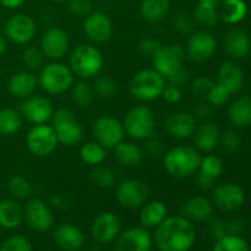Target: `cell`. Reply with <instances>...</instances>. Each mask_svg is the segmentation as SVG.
Listing matches in <instances>:
<instances>
[{
    "mask_svg": "<svg viewBox=\"0 0 251 251\" xmlns=\"http://www.w3.org/2000/svg\"><path fill=\"white\" fill-rule=\"evenodd\" d=\"M0 251H33L29 240L24 235H12L0 247Z\"/></svg>",
    "mask_w": 251,
    "mask_h": 251,
    "instance_id": "bcb514c9",
    "label": "cell"
},
{
    "mask_svg": "<svg viewBox=\"0 0 251 251\" xmlns=\"http://www.w3.org/2000/svg\"><path fill=\"white\" fill-rule=\"evenodd\" d=\"M114 157L122 167L132 168V167H137L142 162L144 151L135 142L123 140L114 149Z\"/></svg>",
    "mask_w": 251,
    "mask_h": 251,
    "instance_id": "1f68e13d",
    "label": "cell"
},
{
    "mask_svg": "<svg viewBox=\"0 0 251 251\" xmlns=\"http://www.w3.org/2000/svg\"><path fill=\"white\" fill-rule=\"evenodd\" d=\"M20 113L22 118L33 125L47 124L53 117L54 108L50 100L44 96L32 95L31 97L22 100Z\"/></svg>",
    "mask_w": 251,
    "mask_h": 251,
    "instance_id": "d6986e66",
    "label": "cell"
},
{
    "mask_svg": "<svg viewBox=\"0 0 251 251\" xmlns=\"http://www.w3.org/2000/svg\"><path fill=\"white\" fill-rule=\"evenodd\" d=\"M38 71V86L48 95H63L70 91L75 82V75L71 69L60 61L44 64Z\"/></svg>",
    "mask_w": 251,
    "mask_h": 251,
    "instance_id": "277c9868",
    "label": "cell"
},
{
    "mask_svg": "<svg viewBox=\"0 0 251 251\" xmlns=\"http://www.w3.org/2000/svg\"><path fill=\"white\" fill-rule=\"evenodd\" d=\"M78 153L81 161L90 167L100 166L107 158V150L97 141H88L83 144Z\"/></svg>",
    "mask_w": 251,
    "mask_h": 251,
    "instance_id": "74e56055",
    "label": "cell"
},
{
    "mask_svg": "<svg viewBox=\"0 0 251 251\" xmlns=\"http://www.w3.org/2000/svg\"><path fill=\"white\" fill-rule=\"evenodd\" d=\"M95 141L102 145L105 150H114L125 137L123 123L112 115H102L97 118L92 125Z\"/></svg>",
    "mask_w": 251,
    "mask_h": 251,
    "instance_id": "8fae6325",
    "label": "cell"
},
{
    "mask_svg": "<svg viewBox=\"0 0 251 251\" xmlns=\"http://www.w3.org/2000/svg\"><path fill=\"white\" fill-rule=\"evenodd\" d=\"M24 118L19 110L14 108H1L0 109V135L12 136L21 130Z\"/></svg>",
    "mask_w": 251,
    "mask_h": 251,
    "instance_id": "d590c367",
    "label": "cell"
},
{
    "mask_svg": "<svg viewBox=\"0 0 251 251\" xmlns=\"http://www.w3.org/2000/svg\"><path fill=\"white\" fill-rule=\"evenodd\" d=\"M216 82L222 85L230 95H237L242 91L244 85V74L240 66H238L234 61L227 60L221 64Z\"/></svg>",
    "mask_w": 251,
    "mask_h": 251,
    "instance_id": "83f0119b",
    "label": "cell"
},
{
    "mask_svg": "<svg viewBox=\"0 0 251 251\" xmlns=\"http://www.w3.org/2000/svg\"><path fill=\"white\" fill-rule=\"evenodd\" d=\"M83 33L95 44H104L113 37L114 27L105 12L92 11L83 20Z\"/></svg>",
    "mask_w": 251,
    "mask_h": 251,
    "instance_id": "ac0fdd59",
    "label": "cell"
},
{
    "mask_svg": "<svg viewBox=\"0 0 251 251\" xmlns=\"http://www.w3.org/2000/svg\"><path fill=\"white\" fill-rule=\"evenodd\" d=\"M125 135L136 141H145L156 130V115L147 105H135L127 110L123 119Z\"/></svg>",
    "mask_w": 251,
    "mask_h": 251,
    "instance_id": "8992f818",
    "label": "cell"
},
{
    "mask_svg": "<svg viewBox=\"0 0 251 251\" xmlns=\"http://www.w3.org/2000/svg\"><path fill=\"white\" fill-rule=\"evenodd\" d=\"M39 48L50 61H60L70 49V38L65 29L60 27H49L43 32L39 41Z\"/></svg>",
    "mask_w": 251,
    "mask_h": 251,
    "instance_id": "9a60e30c",
    "label": "cell"
},
{
    "mask_svg": "<svg viewBox=\"0 0 251 251\" xmlns=\"http://www.w3.org/2000/svg\"><path fill=\"white\" fill-rule=\"evenodd\" d=\"M210 200L222 212H234L244 205L245 193L238 184L221 183L213 186Z\"/></svg>",
    "mask_w": 251,
    "mask_h": 251,
    "instance_id": "4fadbf2b",
    "label": "cell"
},
{
    "mask_svg": "<svg viewBox=\"0 0 251 251\" xmlns=\"http://www.w3.org/2000/svg\"><path fill=\"white\" fill-rule=\"evenodd\" d=\"M91 181L100 189H110L115 185V174L110 168L104 166L93 167L91 172Z\"/></svg>",
    "mask_w": 251,
    "mask_h": 251,
    "instance_id": "b9f144b4",
    "label": "cell"
},
{
    "mask_svg": "<svg viewBox=\"0 0 251 251\" xmlns=\"http://www.w3.org/2000/svg\"><path fill=\"white\" fill-rule=\"evenodd\" d=\"M228 120L233 126L245 129L251 125V96H240L228 107Z\"/></svg>",
    "mask_w": 251,
    "mask_h": 251,
    "instance_id": "4dcf8cb0",
    "label": "cell"
},
{
    "mask_svg": "<svg viewBox=\"0 0 251 251\" xmlns=\"http://www.w3.org/2000/svg\"><path fill=\"white\" fill-rule=\"evenodd\" d=\"M162 98H163L167 103H169V104H176V103L180 102L181 98H183L181 88L167 83L166 87H164L163 90V93H162Z\"/></svg>",
    "mask_w": 251,
    "mask_h": 251,
    "instance_id": "db71d44e",
    "label": "cell"
},
{
    "mask_svg": "<svg viewBox=\"0 0 251 251\" xmlns=\"http://www.w3.org/2000/svg\"><path fill=\"white\" fill-rule=\"evenodd\" d=\"M180 215L190 222H207L213 216V205L206 196H191L181 205Z\"/></svg>",
    "mask_w": 251,
    "mask_h": 251,
    "instance_id": "484cf974",
    "label": "cell"
},
{
    "mask_svg": "<svg viewBox=\"0 0 251 251\" xmlns=\"http://www.w3.org/2000/svg\"><path fill=\"white\" fill-rule=\"evenodd\" d=\"M0 229H1V228H0Z\"/></svg>",
    "mask_w": 251,
    "mask_h": 251,
    "instance_id": "e7e4bbea",
    "label": "cell"
},
{
    "mask_svg": "<svg viewBox=\"0 0 251 251\" xmlns=\"http://www.w3.org/2000/svg\"><path fill=\"white\" fill-rule=\"evenodd\" d=\"M69 68L80 80H91L98 76L104 65L103 54L95 44H77L69 55Z\"/></svg>",
    "mask_w": 251,
    "mask_h": 251,
    "instance_id": "3957f363",
    "label": "cell"
},
{
    "mask_svg": "<svg viewBox=\"0 0 251 251\" xmlns=\"http://www.w3.org/2000/svg\"><path fill=\"white\" fill-rule=\"evenodd\" d=\"M196 126V119L191 113L174 112L171 113L164 120L166 132L176 140L190 139L194 135Z\"/></svg>",
    "mask_w": 251,
    "mask_h": 251,
    "instance_id": "603a6c76",
    "label": "cell"
},
{
    "mask_svg": "<svg viewBox=\"0 0 251 251\" xmlns=\"http://www.w3.org/2000/svg\"><path fill=\"white\" fill-rule=\"evenodd\" d=\"M230 93L228 92V90H226L222 85H220L218 82L213 83V86L211 87L210 92H208L207 97L205 100H207L211 105L213 107H222L229 100Z\"/></svg>",
    "mask_w": 251,
    "mask_h": 251,
    "instance_id": "f6af8a7d",
    "label": "cell"
},
{
    "mask_svg": "<svg viewBox=\"0 0 251 251\" xmlns=\"http://www.w3.org/2000/svg\"><path fill=\"white\" fill-rule=\"evenodd\" d=\"M173 27L178 33L189 36L194 32V19L186 12H176L173 17Z\"/></svg>",
    "mask_w": 251,
    "mask_h": 251,
    "instance_id": "c3c4849f",
    "label": "cell"
},
{
    "mask_svg": "<svg viewBox=\"0 0 251 251\" xmlns=\"http://www.w3.org/2000/svg\"><path fill=\"white\" fill-rule=\"evenodd\" d=\"M223 168V162L218 156L211 153L202 156L200 167L195 174L198 188L201 190H212L216 185V180L222 174Z\"/></svg>",
    "mask_w": 251,
    "mask_h": 251,
    "instance_id": "44dd1931",
    "label": "cell"
},
{
    "mask_svg": "<svg viewBox=\"0 0 251 251\" xmlns=\"http://www.w3.org/2000/svg\"><path fill=\"white\" fill-rule=\"evenodd\" d=\"M71 205H73L71 200L64 194H53L49 198V206L59 211H68Z\"/></svg>",
    "mask_w": 251,
    "mask_h": 251,
    "instance_id": "9f6ffc18",
    "label": "cell"
},
{
    "mask_svg": "<svg viewBox=\"0 0 251 251\" xmlns=\"http://www.w3.org/2000/svg\"><path fill=\"white\" fill-rule=\"evenodd\" d=\"M50 122L60 145L74 147L82 141L83 129L70 108L63 107L54 110Z\"/></svg>",
    "mask_w": 251,
    "mask_h": 251,
    "instance_id": "52a82bcc",
    "label": "cell"
},
{
    "mask_svg": "<svg viewBox=\"0 0 251 251\" xmlns=\"http://www.w3.org/2000/svg\"><path fill=\"white\" fill-rule=\"evenodd\" d=\"M122 232L119 217L110 211L100 213L91 225V235L97 244H110Z\"/></svg>",
    "mask_w": 251,
    "mask_h": 251,
    "instance_id": "ffe728a7",
    "label": "cell"
},
{
    "mask_svg": "<svg viewBox=\"0 0 251 251\" xmlns=\"http://www.w3.org/2000/svg\"><path fill=\"white\" fill-rule=\"evenodd\" d=\"M202 154L194 146L178 145L163 154V167L167 173L176 179L195 176L200 167Z\"/></svg>",
    "mask_w": 251,
    "mask_h": 251,
    "instance_id": "7a4b0ae2",
    "label": "cell"
},
{
    "mask_svg": "<svg viewBox=\"0 0 251 251\" xmlns=\"http://www.w3.org/2000/svg\"><path fill=\"white\" fill-rule=\"evenodd\" d=\"M248 15V5L244 0H222L218 7V16L228 25H238Z\"/></svg>",
    "mask_w": 251,
    "mask_h": 251,
    "instance_id": "e575fe53",
    "label": "cell"
},
{
    "mask_svg": "<svg viewBox=\"0 0 251 251\" xmlns=\"http://www.w3.org/2000/svg\"><path fill=\"white\" fill-rule=\"evenodd\" d=\"M185 56V49L180 44H162L159 50L152 58V65L154 70L167 80L169 76L184 68Z\"/></svg>",
    "mask_w": 251,
    "mask_h": 251,
    "instance_id": "7c38bea8",
    "label": "cell"
},
{
    "mask_svg": "<svg viewBox=\"0 0 251 251\" xmlns=\"http://www.w3.org/2000/svg\"><path fill=\"white\" fill-rule=\"evenodd\" d=\"M145 145V151L149 154L150 157H153V158H159V157H163V154L166 153V147L164 144L162 142V140H159L158 137H156L154 135H152L151 137H149Z\"/></svg>",
    "mask_w": 251,
    "mask_h": 251,
    "instance_id": "f907efd6",
    "label": "cell"
},
{
    "mask_svg": "<svg viewBox=\"0 0 251 251\" xmlns=\"http://www.w3.org/2000/svg\"><path fill=\"white\" fill-rule=\"evenodd\" d=\"M211 251H250L247 240L237 234H226L216 240Z\"/></svg>",
    "mask_w": 251,
    "mask_h": 251,
    "instance_id": "ab89813d",
    "label": "cell"
},
{
    "mask_svg": "<svg viewBox=\"0 0 251 251\" xmlns=\"http://www.w3.org/2000/svg\"><path fill=\"white\" fill-rule=\"evenodd\" d=\"M51 2H55V4H65L69 0H50Z\"/></svg>",
    "mask_w": 251,
    "mask_h": 251,
    "instance_id": "6125c7cd",
    "label": "cell"
},
{
    "mask_svg": "<svg viewBox=\"0 0 251 251\" xmlns=\"http://www.w3.org/2000/svg\"><path fill=\"white\" fill-rule=\"evenodd\" d=\"M242 145V137L234 130H226V131L221 132L220 135V142L218 146L227 153H233V152L238 151Z\"/></svg>",
    "mask_w": 251,
    "mask_h": 251,
    "instance_id": "ee69618b",
    "label": "cell"
},
{
    "mask_svg": "<svg viewBox=\"0 0 251 251\" xmlns=\"http://www.w3.org/2000/svg\"><path fill=\"white\" fill-rule=\"evenodd\" d=\"M211 113H212V105L206 100V102H201L199 104H196V107L194 108L191 114H193V117L196 120H202V122H205V120H207L210 118Z\"/></svg>",
    "mask_w": 251,
    "mask_h": 251,
    "instance_id": "6f0895ef",
    "label": "cell"
},
{
    "mask_svg": "<svg viewBox=\"0 0 251 251\" xmlns=\"http://www.w3.org/2000/svg\"><path fill=\"white\" fill-rule=\"evenodd\" d=\"M38 86L37 76L32 71H17L12 74L9 77L6 83L7 92L15 98L19 100H26L34 95Z\"/></svg>",
    "mask_w": 251,
    "mask_h": 251,
    "instance_id": "cb8c5ba5",
    "label": "cell"
},
{
    "mask_svg": "<svg viewBox=\"0 0 251 251\" xmlns=\"http://www.w3.org/2000/svg\"><path fill=\"white\" fill-rule=\"evenodd\" d=\"M185 55L195 63H205L215 55L217 41L208 31H195L189 34L186 42Z\"/></svg>",
    "mask_w": 251,
    "mask_h": 251,
    "instance_id": "2e32d148",
    "label": "cell"
},
{
    "mask_svg": "<svg viewBox=\"0 0 251 251\" xmlns=\"http://www.w3.org/2000/svg\"><path fill=\"white\" fill-rule=\"evenodd\" d=\"M166 81L167 83H169V85H173V86H176V87L181 88L183 86L188 85V82L190 81V73H189L188 69L184 66V68H181L180 70L176 71V74L169 76Z\"/></svg>",
    "mask_w": 251,
    "mask_h": 251,
    "instance_id": "11a10c76",
    "label": "cell"
},
{
    "mask_svg": "<svg viewBox=\"0 0 251 251\" xmlns=\"http://www.w3.org/2000/svg\"><path fill=\"white\" fill-rule=\"evenodd\" d=\"M93 90L96 95L102 98H112L118 92V83L110 76L98 75L93 81Z\"/></svg>",
    "mask_w": 251,
    "mask_h": 251,
    "instance_id": "7bdbcfd3",
    "label": "cell"
},
{
    "mask_svg": "<svg viewBox=\"0 0 251 251\" xmlns=\"http://www.w3.org/2000/svg\"><path fill=\"white\" fill-rule=\"evenodd\" d=\"M221 130L215 123L212 122H202L198 125L194 131L193 142L194 147L198 150L200 153H211L213 150L218 147L220 142Z\"/></svg>",
    "mask_w": 251,
    "mask_h": 251,
    "instance_id": "d4e9b609",
    "label": "cell"
},
{
    "mask_svg": "<svg viewBox=\"0 0 251 251\" xmlns=\"http://www.w3.org/2000/svg\"><path fill=\"white\" fill-rule=\"evenodd\" d=\"M22 64L27 68L28 71L39 70L46 64V55L42 49L37 46H28L22 51Z\"/></svg>",
    "mask_w": 251,
    "mask_h": 251,
    "instance_id": "60d3db41",
    "label": "cell"
},
{
    "mask_svg": "<svg viewBox=\"0 0 251 251\" xmlns=\"http://www.w3.org/2000/svg\"><path fill=\"white\" fill-rule=\"evenodd\" d=\"M59 141L53 126L47 124L33 125L26 135V147L37 158L50 156L58 147Z\"/></svg>",
    "mask_w": 251,
    "mask_h": 251,
    "instance_id": "ba28073f",
    "label": "cell"
},
{
    "mask_svg": "<svg viewBox=\"0 0 251 251\" xmlns=\"http://www.w3.org/2000/svg\"><path fill=\"white\" fill-rule=\"evenodd\" d=\"M36 21L27 14H15L4 25V36L11 43L25 46L36 37Z\"/></svg>",
    "mask_w": 251,
    "mask_h": 251,
    "instance_id": "5bb4252c",
    "label": "cell"
},
{
    "mask_svg": "<svg viewBox=\"0 0 251 251\" xmlns=\"http://www.w3.org/2000/svg\"><path fill=\"white\" fill-rule=\"evenodd\" d=\"M113 243L114 251H151L153 237L147 228L136 226L120 232Z\"/></svg>",
    "mask_w": 251,
    "mask_h": 251,
    "instance_id": "e0dca14e",
    "label": "cell"
},
{
    "mask_svg": "<svg viewBox=\"0 0 251 251\" xmlns=\"http://www.w3.org/2000/svg\"><path fill=\"white\" fill-rule=\"evenodd\" d=\"M249 55H250V58H251V49H250V53H249Z\"/></svg>",
    "mask_w": 251,
    "mask_h": 251,
    "instance_id": "be15d7a7",
    "label": "cell"
},
{
    "mask_svg": "<svg viewBox=\"0 0 251 251\" xmlns=\"http://www.w3.org/2000/svg\"><path fill=\"white\" fill-rule=\"evenodd\" d=\"M7 50V39L5 38L4 34H0V58L6 53Z\"/></svg>",
    "mask_w": 251,
    "mask_h": 251,
    "instance_id": "94428289",
    "label": "cell"
},
{
    "mask_svg": "<svg viewBox=\"0 0 251 251\" xmlns=\"http://www.w3.org/2000/svg\"><path fill=\"white\" fill-rule=\"evenodd\" d=\"M226 227H227V234L239 235L243 230V222L238 218H233L229 222L226 223Z\"/></svg>",
    "mask_w": 251,
    "mask_h": 251,
    "instance_id": "680465c9",
    "label": "cell"
},
{
    "mask_svg": "<svg viewBox=\"0 0 251 251\" xmlns=\"http://www.w3.org/2000/svg\"><path fill=\"white\" fill-rule=\"evenodd\" d=\"M166 85V78L153 68L142 69L132 76L129 90L135 100L147 103L161 98Z\"/></svg>",
    "mask_w": 251,
    "mask_h": 251,
    "instance_id": "5b68a950",
    "label": "cell"
},
{
    "mask_svg": "<svg viewBox=\"0 0 251 251\" xmlns=\"http://www.w3.org/2000/svg\"><path fill=\"white\" fill-rule=\"evenodd\" d=\"M92 0H69L68 10L73 16L86 17L92 12Z\"/></svg>",
    "mask_w": 251,
    "mask_h": 251,
    "instance_id": "681fc988",
    "label": "cell"
},
{
    "mask_svg": "<svg viewBox=\"0 0 251 251\" xmlns=\"http://www.w3.org/2000/svg\"><path fill=\"white\" fill-rule=\"evenodd\" d=\"M24 222L33 232H48L54 226L53 210L42 199H28L24 206Z\"/></svg>",
    "mask_w": 251,
    "mask_h": 251,
    "instance_id": "9c48e42d",
    "label": "cell"
},
{
    "mask_svg": "<svg viewBox=\"0 0 251 251\" xmlns=\"http://www.w3.org/2000/svg\"><path fill=\"white\" fill-rule=\"evenodd\" d=\"M171 10V0H141L140 16L149 24L163 21Z\"/></svg>",
    "mask_w": 251,
    "mask_h": 251,
    "instance_id": "d6a6232c",
    "label": "cell"
},
{
    "mask_svg": "<svg viewBox=\"0 0 251 251\" xmlns=\"http://www.w3.org/2000/svg\"><path fill=\"white\" fill-rule=\"evenodd\" d=\"M53 240L63 251H77L85 245L86 237L80 227L73 223H61L53 230Z\"/></svg>",
    "mask_w": 251,
    "mask_h": 251,
    "instance_id": "7402d4cb",
    "label": "cell"
},
{
    "mask_svg": "<svg viewBox=\"0 0 251 251\" xmlns=\"http://www.w3.org/2000/svg\"><path fill=\"white\" fill-rule=\"evenodd\" d=\"M24 222V206L16 199H2L0 201V228L12 230Z\"/></svg>",
    "mask_w": 251,
    "mask_h": 251,
    "instance_id": "f546056e",
    "label": "cell"
},
{
    "mask_svg": "<svg viewBox=\"0 0 251 251\" xmlns=\"http://www.w3.org/2000/svg\"><path fill=\"white\" fill-rule=\"evenodd\" d=\"M26 0H0V4L2 7L7 10H15L21 7Z\"/></svg>",
    "mask_w": 251,
    "mask_h": 251,
    "instance_id": "91938a15",
    "label": "cell"
},
{
    "mask_svg": "<svg viewBox=\"0 0 251 251\" xmlns=\"http://www.w3.org/2000/svg\"><path fill=\"white\" fill-rule=\"evenodd\" d=\"M220 0H198L194 10V21L205 28H212L217 24Z\"/></svg>",
    "mask_w": 251,
    "mask_h": 251,
    "instance_id": "836d02e7",
    "label": "cell"
},
{
    "mask_svg": "<svg viewBox=\"0 0 251 251\" xmlns=\"http://www.w3.org/2000/svg\"><path fill=\"white\" fill-rule=\"evenodd\" d=\"M196 242L193 222L181 215L168 216L154 228L153 244L158 251H189Z\"/></svg>",
    "mask_w": 251,
    "mask_h": 251,
    "instance_id": "6da1fadb",
    "label": "cell"
},
{
    "mask_svg": "<svg viewBox=\"0 0 251 251\" xmlns=\"http://www.w3.org/2000/svg\"><path fill=\"white\" fill-rule=\"evenodd\" d=\"M207 228L208 233H210L211 237L215 240L221 239L222 237H225L227 234V227H226V222L222 221L218 217H211L210 220L207 221Z\"/></svg>",
    "mask_w": 251,
    "mask_h": 251,
    "instance_id": "816d5d0a",
    "label": "cell"
},
{
    "mask_svg": "<svg viewBox=\"0 0 251 251\" xmlns=\"http://www.w3.org/2000/svg\"><path fill=\"white\" fill-rule=\"evenodd\" d=\"M223 49L230 58L244 59L249 55L251 49L249 34L239 28L230 29L223 38Z\"/></svg>",
    "mask_w": 251,
    "mask_h": 251,
    "instance_id": "4316f807",
    "label": "cell"
},
{
    "mask_svg": "<svg viewBox=\"0 0 251 251\" xmlns=\"http://www.w3.org/2000/svg\"><path fill=\"white\" fill-rule=\"evenodd\" d=\"M7 191L10 196L16 200H28L32 195V184L27 178H25L21 174H14L7 180Z\"/></svg>",
    "mask_w": 251,
    "mask_h": 251,
    "instance_id": "f35d334b",
    "label": "cell"
},
{
    "mask_svg": "<svg viewBox=\"0 0 251 251\" xmlns=\"http://www.w3.org/2000/svg\"><path fill=\"white\" fill-rule=\"evenodd\" d=\"M162 44L159 43L157 39L147 37V38H142L139 43V50L142 55L149 56V58H153L154 54L159 50Z\"/></svg>",
    "mask_w": 251,
    "mask_h": 251,
    "instance_id": "f5cc1de1",
    "label": "cell"
},
{
    "mask_svg": "<svg viewBox=\"0 0 251 251\" xmlns=\"http://www.w3.org/2000/svg\"><path fill=\"white\" fill-rule=\"evenodd\" d=\"M70 97L75 105L80 108H87L95 100L96 92L93 86L87 82V80H80L74 82L73 87L70 88Z\"/></svg>",
    "mask_w": 251,
    "mask_h": 251,
    "instance_id": "8d00e7d4",
    "label": "cell"
},
{
    "mask_svg": "<svg viewBox=\"0 0 251 251\" xmlns=\"http://www.w3.org/2000/svg\"><path fill=\"white\" fill-rule=\"evenodd\" d=\"M150 195L149 186L140 179H123L115 188V199L122 207L126 210L140 208Z\"/></svg>",
    "mask_w": 251,
    "mask_h": 251,
    "instance_id": "30bf717a",
    "label": "cell"
},
{
    "mask_svg": "<svg viewBox=\"0 0 251 251\" xmlns=\"http://www.w3.org/2000/svg\"><path fill=\"white\" fill-rule=\"evenodd\" d=\"M168 217V208L161 200L146 201L140 207L139 221L140 226L147 228H156Z\"/></svg>",
    "mask_w": 251,
    "mask_h": 251,
    "instance_id": "f1b7e54d",
    "label": "cell"
},
{
    "mask_svg": "<svg viewBox=\"0 0 251 251\" xmlns=\"http://www.w3.org/2000/svg\"><path fill=\"white\" fill-rule=\"evenodd\" d=\"M215 81L210 78L208 76H198L194 78L190 83L191 92L196 96V97L201 98V100H206L208 92H210L211 87L213 86Z\"/></svg>",
    "mask_w": 251,
    "mask_h": 251,
    "instance_id": "7dc6e473",
    "label": "cell"
}]
</instances>
